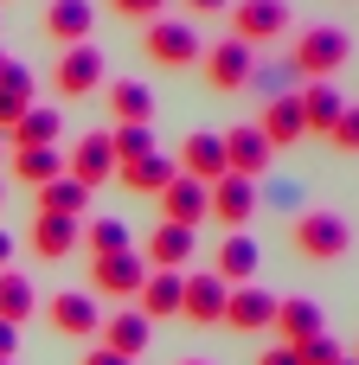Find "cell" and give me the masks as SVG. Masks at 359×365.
<instances>
[{
	"label": "cell",
	"mask_w": 359,
	"mask_h": 365,
	"mask_svg": "<svg viewBox=\"0 0 359 365\" xmlns=\"http://www.w3.org/2000/svg\"><path fill=\"white\" fill-rule=\"evenodd\" d=\"M289 250H295L302 263H340V257L353 250V225H347L340 212H302V218L289 225Z\"/></svg>",
	"instance_id": "cell-2"
},
{
	"label": "cell",
	"mask_w": 359,
	"mask_h": 365,
	"mask_svg": "<svg viewBox=\"0 0 359 365\" xmlns=\"http://www.w3.org/2000/svg\"><path fill=\"white\" fill-rule=\"evenodd\" d=\"M26 109H32V71L6 58V64H0V135H6Z\"/></svg>",
	"instance_id": "cell-28"
},
{
	"label": "cell",
	"mask_w": 359,
	"mask_h": 365,
	"mask_svg": "<svg viewBox=\"0 0 359 365\" xmlns=\"http://www.w3.org/2000/svg\"><path fill=\"white\" fill-rule=\"evenodd\" d=\"M148 334H154L148 314H103L96 346H109V353H122V359H141V353H148Z\"/></svg>",
	"instance_id": "cell-22"
},
{
	"label": "cell",
	"mask_w": 359,
	"mask_h": 365,
	"mask_svg": "<svg viewBox=\"0 0 359 365\" xmlns=\"http://www.w3.org/2000/svg\"><path fill=\"white\" fill-rule=\"evenodd\" d=\"M225 282L212 276V269H199V276H180V321H193V327H218L225 321Z\"/></svg>",
	"instance_id": "cell-8"
},
{
	"label": "cell",
	"mask_w": 359,
	"mask_h": 365,
	"mask_svg": "<svg viewBox=\"0 0 359 365\" xmlns=\"http://www.w3.org/2000/svg\"><path fill=\"white\" fill-rule=\"evenodd\" d=\"M347 58H353V38H347L340 26H302V38L289 45V77H302V83H328Z\"/></svg>",
	"instance_id": "cell-1"
},
{
	"label": "cell",
	"mask_w": 359,
	"mask_h": 365,
	"mask_svg": "<svg viewBox=\"0 0 359 365\" xmlns=\"http://www.w3.org/2000/svg\"><path fill=\"white\" fill-rule=\"evenodd\" d=\"M0 160H6V135H0Z\"/></svg>",
	"instance_id": "cell-43"
},
{
	"label": "cell",
	"mask_w": 359,
	"mask_h": 365,
	"mask_svg": "<svg viewBox=\"0 0 359 365\" xmlns=\"http://www.w3.org/2000/svg\"><path fill=\"white\" fill-rule=\"evenodd\" d=\"M270 327L283 334V346H302V340L328 334V314H321V302L295 295V302H276V321H270Z\"/></svg>",
	"instance_id": "cell-21"
},
{
	"label": "cell",
	"mask_w": 359,
	"mask_h": 365,
	"mask_svg": "<svg viewBox=\"0 0 359 365\" xmlns=\"http://www.w3.org/2000/svg\"><path fill=\"white\" fill-rule=\"evenodd\" d=\"M295 103H302V128H308V135H334V122H340V109H347V96H340L334 83H302Z\"/></svg>",
	"instance_id": "cell-23"
},
{
	"label": "cell",
	"mask_w": 359,
	"mask_h": 365,
	"mask_svg": "<svg viewBox=\"0 0 359 365\" xmlns=\"http://www.w3.org/2000/svg\"><path fill=\"white\" fill-rule=\"evenodd\" d=\"M340 154H359V103H347L340 109V122H334V135H328Z\"/></svg>",
	"instance_id": "cell-35"
},
{
	"label": "cell",
	"mask_w": 359,
	"mask_h": 365,
	"mask_svg": "<svg viewBox=\"0 0 359 365\" xmlns=\"http://www.w3.org/2000/svg\"><path fill=\"white\" fill-rule=\"evenodd\" d=\"M263 141H270V154H283V148H295L308 128H302V103H295V90H283V96H270L263 103Z\"/></svg>",
	"instance_id": "cell-18"
},
{
	"label": "cell",
	"mask_w": 359,
	"mask_h": 365,
	"mask_svg": "<svg viewBox=\"0 0 359 365\" xmlns=\"http://www.w3.org/2000/svg\"><path fill=\"white\" fill-rule=\"evenodd\" d=\"M0 205H6V180H0Z\"/></svg>",
	"instance_id": "cell-44"
},
{
	"label": "cell",
	"mask_w": 359,
	"mask_h": 365,
	"mask_svg": "<svg viewBox=\"0 0 359 365\" xmlns=\"http://www.w3.org/2000/svg\"><path fill=\"white\" fill-rule=\"evenodd\" d=\"M103 71H109V64H103V51H96L90 38H84V45H64V58L51 64V90H58L64 103H77V96H90V90L103 83Z\"/></svg>",
	"instance_id": "cell-6"
},
{
	"label": "cell",
	"mask_w": 359,
	"mask_h": 365,
	"mask_svg": "<svg viewBox=\"0 0 359 365\" xmlns=\"http://www.w3.org/2000/svg\"><path fill=\"white\" fill-rule=\"evenodd\" d=\"M96 32V0H51L45 6V38L51 45H84Z\"/></svg>",
	"instance_id": "cell-17"
},
{
	"label": "cell",
	"mask_w": 359,
	"mask_h": 365,
	"mask_svg": "<svg viewBox=\"0 0 359 365\" xmlns=\"http://www.w3.org/2000/svg\"><path fill=\"white\" fill-rule=\"evenodd\" d=\"M186 6H193V13H199V19H212V13H225V6H231V0H186Z\"/></svg>",
	"instance_id": "cell-40"
},
{
	"label": "cell",
	"mask_w": 359,
	"mask_h": 365,
	"mask_svg": "<svg viewBox=\"0 0 359 365\" xmlns=\"http://www.w3.org/2000/svg\"><path fill=\"white\" fill-rule=\"evenodd\" d=\"M109 115L116 122H154V90L135 83V77H116L109 83Z\"/></svg>",
	"instance_id": "cell-31"
},
{
	"label": "cell",
	"mask_w": 359,
	"mask_h": 365,
	"mask_svg": "<svg viewBox=\"0 0 359 365\" xmlns=\"http://www.w3.org/2000/svg\"><path fill=\"white\" fill-rule=\"evenodd\" d=\"M0 64H6V51H0Z\"/></svg>",
	"instance_id": "cell-46"
},
{
	"label": "cell",
	"mask_w": 359,
	"mask_h": 365,
	"mask_svg": "<svg viewBox=\"0 0 359 365\" xmlns=\"http://www.w3.org/2000/svg\"><path fill=\"white\" fill-rule=\"evenodd\" d=\"M84 365H135V359H122V353H109V346H90Z\"/></svg>",
	"instance_id": "cell-37"
},
{
	"label": "cell",
	"mask_w": 359,
	"mask_h": 365,
	"mask_svg": "<svg viewBox=\"0 0 359 365\" xmlns=\"http://www.w3.org/2000/svg\"><path fill=\"white\" fill-rule=\"evenodd\" d=\"M270 321H276V295H270V289L244 282V289L225 295V327H238V334H263Z\"/></svg>",
	"instance_id": "cell-16"
},
{
	"label": "cell",
	"mask_w": 359,
	"mask_h": 365,
	"mask_svg": "<svg viewBox=\"0 0 359 365\" xmlns=\"http://www.w3.org/2000/svg\"><path fill=\"white\" fill-rule=\"evenodd\" d=\"M6 167H13V180H19V186H32V192H39L45 180H58V173H64V154H58V148H19V154H6Z\"/></svg>",
	"instance_id": "cell-29"
},
{
	"label": "cell",
	"mask_w": 359,
	"mask_h": 365,
	"mask_svg": "<svg viewBox=\"0 0 359 365\" xmlns=\"http://www.w3.org/2000/svg\"><path fill=\"white\" fill-rule=\"evenodd\" d=\"M135 314H148V321H180V276H173V269H148V282L135 289Z\"/></svg>",
	"instance_id": "cell-25"
},
{
	"label": "cell",
	"mask_w": 359,
	"mask_h": 365,
	"mask_svg": "<svg viewBox=\"0 0 359 365\" xmlns=\"http://www.w3.org/2000/svg\"><path fill=\"white\" fill-rule=\"evenodd\" d=\"M116 180L141 199H161L173 180H180V160L173 154H141V160H116Z\"/></svg>",
	"instance_id": "cell-13"
},
{
	"label": "cell",
	"mask_w": 359,
	"mask_h": 365,
	"mask_svg": "<svg viewBox=\"0 0 359 365\" xmlns=\"http://www.w3.org/2000/svg\"><path fill=\"white\" fill-rule=\"evenodd\" d=\"M32 314H39V289H32V276L0 269V321L19 327V321H32Z\"/></svg>",
	"instance_id": "cell-30"
},
{
	"label": "cell",
	"mask_w": 359,
	"mask_h": 365,
	"mask_svg": "<svg viewBox=\"0 0 359 365\" xmlns=\"http://www.w3.org/2000/svg\"><path fill=\"white\" fill-rule=\"evenodd\" d=\"M103 6H109V13H122V19H141V26H148V19H161V6H167V0H103Z\"/></svg>",
	"instance_id": "cell-36"
},
{
	"label": "cell",
	"mask_w": 359,
	"mask_h": 365,
	"mask_svg": "<svg viewBox=\"0 0 359 365\" xmlns=\"http://www.w3.org/2000/svg\"><path fill=\"white\" fill-rule=\"evenodd\" d=\"M340 365H359V359H340Z\"/></svg>",
	"instance_id": "cell-45"
},
{
	"label": "cell",
	"mask_w": 359,
	"mask_h": 365,
	"mask_svg": "<svg viewBox=\"0 0 359 365\" xmlns=\"http://www.w3.org/2000/svg\"><path fill=\"white\" fill-rule=\"evenodd\" d=\"M64 173H71L77 186H90V192H96L103 180H116V148H109V135H96V128H90V135L64 154Z\"/></svg>",
	"instance_id": "cell-10"
},
{
	"label": "cell",
	"mask_w": 359,
	"mask_h": 365,
	"mask_svg": "<svg viewBox=\"0 0 359 365\" xmlns=\"http://www.w3.org/2000/svg\"><path fill=\"white\" fill-rule=\"evenodd\" d=\"M353 359H359V346H353Z\"/></svg>",
	"instance_id": "cell-47"
},
{
	"label": "cell",
	"mask_w": 359,
	"mask_h": 365,
	"mask_svg": "<svg viewBox=\"0 0 359 365\" xmlns=\"http://www.w3.org/2000/svg\"><path fill=\"white\" fill-rule=\"evenodd\" d=\"M161 218L167 225H186V231H199V218H212V186H199V180H173L167 192H161Z\"/></svg>",
	"instance_id": "cell-15"
},
{
	"label": "cell",
	"mask_w": 359,
	"mask_h": 365,
	"mask_svg": "<svg viewBox=\"0 0 359 365\" xmlns=\"http://www.w3.org/2000/svg\"><path fill=\"white\" fill-rule=\"evenodd\" d=\"M141 263H148V269H173V276H180L186 263H199V231H186V225H167V218H161V225L148 231Z\"/></svg>",
	"instance_id": "cell-7"
},
{
	"label": "cell",
	"mask_w": 359,
	"mask_h": 365,
	"mask_svg": "<svg viewBox=\"0 0 359 365\" xmlns=\"http://www.w3.org/2000/svg\"><path fill=\"white\" fill-rule=\"evenodd\" d=\"M141 58H154L161 71H186V64H199L206 58V45H199V26H186V19H148L141 26Z\"/></svg>",
	"instance_id": "cell-3"
},
{
	"label": "cell",
	"mask_w": 359,
	"mask_h": 365,
	"mask_svg": "<svg viewBox=\"0 0 359 365\" xmlns=\"http://www.w3.org/2000/svg\"><path fill=\"white\" fill-rule=\"evenodd\" d=\"M295 359H302V365H340L347 353H340L328 334H315V340H302V346H295Z\"/></svg>",
	"instance_id": "cell-34"
},
{
	"label": "cell",
	"mask_w": 359,
	"mask_h": 365,
	"mask_svg": "<svg viewBox=\"0 0 359 365\" xmlns=\"http://www.w3.org/2000/svg\"><path fill=\"white\" fill-rule=\"evenodd\" d=\"M0 365H13V359H0Z\"/></svg>",
	"instance_id": "cell-48"
},
{
	"label": "cell",
	"mask_w": 359,
	"mask_h": 365,
	"mask_svg": "<svg viewBox=\"0 0 359 365\" xmlns=\"http://www.w3.org/2000/svg\"><path fill=\"white\" fill-rule=\"evenodd\" d=\"M0 263H13V237L6 231H0Z\"/></svg>",
	"instance_id": "cell-41"
},
{
	"label": "cell",
	"mask_w": 359,
	"mask_h": 365,
	"mask_svg": "<svg viewBox=\"0 0 359 365\" xmlns=\"http://www.w3.org/2000/svg\"><path fill=\"white\" fill-rule=\"evenodd\" d=\"M13 353H19V327H6V321H0V359H13Z\"/></svg>",
	"instance_id": "cell-39"
},
{
	"label": "cell",
	"mask_w": 359,
	"mask_h": 365,
	"mask_svg": "<svg viewBox=\"0 0 359 365\" xmlns=\"http://www.w3.org/2000/svg\"><path fill=\"white\" fill-rule=\"evenodd\" d=\"M45 321H51L58 334H71V340H96V327H103V314H96V295H84V289H64V295H51V302H45Z\"/></svg>",
	"instance_id": "cell-11"
},
{
	"label": "cell",
	"mask_w": 359,
	"mask_h": 365,
	"mask_svg": "<svg viewBox=\"0 0 359 365\" xmlns=\"http://www.w3.org/2000/svg\"><path fill=\"white\" fill-rule=\"evenodd\" d=\"M32 250H39V263H64V257H77V218H32Z\"/></svg>",
	"instance_id": "cell-27"
},
{
	"label": "cell",
	"mask_w": 359,
	"mask_h": 365,
	"mask_svg": "<svg viewBox=\"0 0 359 365\" xmlns=\"http://www.w3.org/2000/svg\"><path fill=\"white\" fill-rule=\"evenodd\" d=\"M180 365H212V359H180Z\"/></svg>",
	"instance_id": "cell-42"
},
{
	"label": "cell",
	"mask_w": 359,
	"mask_h": 365,
	"mask_svg": "<svg viewBox=\"0 0 359 365\" xmlns=\"http://www.w3.org/2000/svg\"><path fill=\"white\" fill-rule=\"evenodd\" d=\"M257 365H302V359H295V346H270Z\"/></svg>",
	"instance_id": "cell-38"
},
{
	"label": "cell",
	"mask_w": 359,
	"mask_h": 365,
	"mask_svg": "<svg viewBox=\"0 0 359 365\" xmlns=\"http://www.w3.org/2000/svg\"><path fill=\"white\" fill-rule=\"evenodd\" d=\"M199 64H206V83H212V90H225V96H231V90H244V83H251V71H257L251 45H238V38L206 45V58H199Z\"/></svg>",
	"instance_id": "cell-9"
},
{
	"label": "cell",
	"mask_w": 359,
	"mask_h": 365,
	"mask_svg": "<svg viewBox=\"0 0 359 365\" xmlns=\"http://www.w3.org/2000/svg\"><path fill=\"white\" fill-rule=\"evenodd\" d=\"M231 38L238 45H276L289 32V0H231Z\"/></svg>",
	"instance_id": "cell-4"
},
{
	"label": "cell",
	"mask_w": 359,
	"mask_h": 365,
	"mask_svg": "<svg viewBox=\"0 0 359 365\" xmlns=\"http://www.w3.org/2000/svg\"><path fill=\"white\" fill-rule=\"evenodd\" d=\"M32 212H45V218H84L90 212V186H77L71 173H58V180L39 186V205Z\"/></svg>",
	"instance_id": "cell-26"
},
{
	"label": "cell",
	"mask_w": 359,
	"mask_h": 365,
	"mask_svg": "<svg viewBox=\"0 0 359 365\" xmlns=\"http://www.w3.org/2000/svg\"><path fill=\"white\" fill-rule=\"evenodd\" d=\"M109 148H116V160L154 154V122H116V128H109Z\"/></svg>",
	"instance_id": "cell-33"
},
{
	"label": "cell",
	"mask_w": 359,
	"mask_h": 365,
	"mask_svg": "<svg viewBox=\"0 0 359 365\" xmlns=\"http://www.w3.org/2000/svg\"><path fill=\"white\" fill-rule=\"evenodd\" d=\"M58 135H64V109H26L13 128H6V154H19V148H58Z\"/></svg>",
	"instance_id": "cell-20"
},
{
	"label": "cell",
	"mask_w": 359,
	"mask_h": 365,
	"mask_svg": "<svg viewBox=\"0 0 359 365\" xmlns=\"http://www.w3.org/2000/svg\"><path fill=\"white\" fill-rule=\"evenodd\" d=\"M173 160H180V173H186V180H199V186H212V180H225V173H231V167H225V141H218V135H186Z\"/></svg>",
	"instance_id": "cell-19"
},
{
	"label": "cell",
	"mask_w": 359,
	"mask_h": 365,
	"mask_svg": "<svg viewBox=\"0 0 359 365\" xmlns=\"http://www.w3.org/2000/svg\"><path fill=\"white\" fill-rule=\"evenodd\" d=\"M257 263H263V250H257V237H244V231H231V237L218 244V269H212V276H218L225 289H244V282L257 276Z\"/></svg>",
	"instance_id": "cell-24"
},
{
	"label": "cell",
	"mask_w": 359,
	"mask_h": 365,
	"mask_svg": "<svg viewBox=\"0 0 359 365\" xmlns=\"http://www.w3.org/2000/svg\"><path fill=\"white\" fill-rule=\"evenodd\" d=\"M251 212H257V180H244V173L212 180V218H218L225 231H244Z\"/></svg>",
	"instance_id": "cell-14"
},
{
	"label": "cell",
	"mask_w": 359,
	"mask_h": 365,
	"mask_svg": "<svg viewBox=\"0 0 359 365\" xmlns=\"http://www.w3.org/2000/svg\"><path fill=\"white\" fill-rule=\"evenodd\" d=\"M225 141V167L231 173H244V180H257V173H270V141H263V128H251V122H238V128H225L218 135Z\"/></svg>",
	"instance_id": "cell-12"
},
{
	"label": "cell",
	"mask_w": 359,
	"mask_h": 365,
	"mask_svg": "<svg viewBox=\"0 0 359 365\" xmlns=\"http://www.w3.org/2000/svg\"><path fill=\"white\" fill-rule=\"evenodd\" d=\"M90 295H109V302H135V289L148 282V263L141 250H116V257H90Z\"/></svg>",
	"instance_id": "cell-5"
},
{
	"label": "cell",
	"mask_w": 359,
	"mask_h": 365,
	"mask_svg": "<svg viewBox=\"0 0 359 365\" xmlns=\"http://www.w3.org/2000/svg\"><path fill=\"white\" fill-rule=\"evenodd\" d=\"M77 250L116 257V250H135V244H128V225L122 218H90V225H77Z\"/></svg>",
	"instance_id": "cell-32"
}]
</instances>
